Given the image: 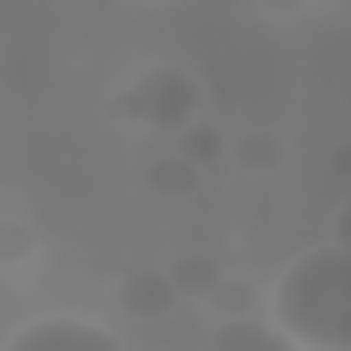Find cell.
Here are the masks:
<instances>
[{"label": "cell", "mask_w": 351, "mask_h": 351, "mask_svg": "<svg viewBox=\"0 0 351 351\" xmlns=\"http://www.w3.org/2000/svg\"><path fill=\"white\" fill-rule=\"evenodd\" d=\"M274 318L307 351H351V247L302 252L274 285Z\"/></svg>", "instance_id": "obj_1"}, {"label": "cell", "mask_w": 351, "mask_h": 351, "mask_svg": "<svg viewBox=\"0 0 351 351\" xmlns=\"http://www.w3.org/2000/svg\"><path fill=\"white\" fill-rule=\"evenodd\" d=\"M335 241H340V247H351V203L340 208V225H335Z\"/></svg>", "instance_id": "obj_3"}, {"label": "cell", "mask_w": 351, "mask_h": 351, "mask_svg": "<svg viewBox=\"0 0 351 351\" xmlns=\"http://www.w3.org/2000/svg\"><path fill=\"white\" fill-rule=\"evenodd\" d=\"M5 351H121V340L104 329V324H88V318H33L22 324Z\"/></svg>", "instance_id": "obj_2"}]
</instances>
